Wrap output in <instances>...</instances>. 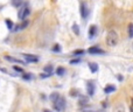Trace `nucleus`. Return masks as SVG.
<instances>
[{
	"label": "nucleus",
	"instance_id": "f257e3e1",
	"mask_svg": "<svg viewBox=\"0 0 133 112\" xmlns=\"http://www.w3.org/2000/svg\"><path fill=\"white\" fill-rule=\"evenodd\" d=\"M118 34L114 31H110L106 35V44L109 47H116L118 43Z\"/></svg>",
	"mask_w": 133,
	"mask_h": 112
},
{
	"label": "nucleus",
	"instance_id": "f03ea898",
	"mask_svg": "<svg viewBox=\"0 0 133 112\" xmlns=\"http://www.w3.org/2000/svg\"><path fill=\"white\" fill-rule=\"evenodd\" d=\"M54 109L57 112L63 111L64 109H65V99H64L63 97H59L57 98V101L54 103Z\"/></svg>",
	"mask_w": 133,
	"mask_h": 112
},
{
	"label": "nucleus",
	"instance_id": "7ed1b4c3",
	"mask_svg": "<svg viewBox=\"0 0 133 112\" xmlns=\"http://www.w3.org/2000/svg\"><path fill=\"white\" fill-rule=\"evenodd\" d=\"M29 8L27 7L26 5L25 6H22V7H20V10L18 11V18L19 19H21V20H23L25 18H27V15L29 14Z\"/></svg>",
	"mask_w": 133,
	"mask_h": 112
},
{
	"label": "nucleus",
	"instance_id": "20e7f679",
	"mask_svg": "<svg viewBox=\"0 0 133 112\" xmlns=\"http://www.w3.org/2000/svg\"><path fill=\"white\" fill-rule=\"evenodd\" d=\"M88 53L92 54V55H104V54H105V51H104L103 49H101L99 47L95 46V47H91V48L88 49Z\"/></svg>",
	"mask_w": 133,
	"mask_h": 112
},
{
	"label": "nucleus",
	"instance_id": "39448f33",
	"mask_svg": "<svg viewBox=\"0 0 133 112\" xmlns=\"http://www.w3.org/2000/svg\"><path fill=\"white\" fill-rule=\"evenodd\" d=\"M23 56H25L26 62H29V63H36V62H39V57H37V56H35V55L26 54V55H23Z\"/></svg>",
	"mask_w": 133,
	"mask_h": 112
},
{
	"label": "nucleus",
	"instance_id": "423d86ee",
	"mask_svg": "<svg viewBox=\"0 0 133 112\" xmlns=\"http://www.w3.org/2000/svg\"><path fill=\"white\" fill-rule=\"evenodd\" d=\"M81 15H82L83 19H86L88 15H89V10H88V7H86L84 2L81 4Z\"/></svg>",
	"mask_w": 133,
	"mask_h": 112
},
{
	"label": "nucleus",
	"instance_id": "0eeeda50",
	"mask_svg": "<svg viewBox=\"0 0 133 112\" xmlns=\"http://www.w3.org/2000/svg\"><path fill=\"white\" fill-rule=\"evenodd\" d=\"M86 90H88V95L89 96H93V93H95V84L92 82H88L86 83Z\"/></svg>",
	"mask_w": 133,
	"mask_h": 112
},
{
	"label": "nucleus",
	"instance_id": "6e6552de",
	"mask_svg": "<svg viewBox=\"0 0 133 112\" xmlns=\"http://www.w3.org/2000/svg\"><path fill=\"white\" fill-rule=\"evenodd\" d=\"M5 60L6 61H10V62H14V63H19V64H25V62L23 61H21V60H18V59H14V57H11V56H8V55H6L5 56Z\"/></svg>",
	"mask_w": 133,
	"mask_h": 112
},
{
	"label": "nucleus",
	"instance_id": "1a4fd4ad",
	"mask_svg": "<svg viewBox=\"0 0 133 112\" xmlns=\"http://www.w3.org/2000/svg\"><path fill=\"white\" fill-rule=\"evenodd\" d=\"M96 33H97V27L95 26V25H92V26L90 27V29H89V37L92 39V37L96 35Z\"/></svg>",
	"mask_w": 133,
	"mask_h": 112
},
{
	"label": "nucleus",
	"instance_id": "9d476101",
	"mask_svg": "<svg viewBox=\"0 0 133 112\" xmlns=\"http://www.w3.org/2000/svg\"><path fill=\"white\" fill-rule=\"evenodd\" d=\"M113 91H116V86L112 85V84H107V85L105 86V89H104V92H105V93H111Z\"/></svg>",
	"mask_w": 133,
	"mask_h": 112
},
{
	"label": "nucleus",
	"instance_id": "9b49d317",
	"mask_svg": "<svg viewBox=\"0 0 133 112\" xmlns=\"http://www.w3.org/2000/svg\"><path fill=\"white\" fill-rule=\"evenodd\" d=\"M89 68H90L91 72H97V71H98V64L97 63H89Z\"/></svg>",
	"mask_w": 133,
	"mask_h": 112
},
{
	"label": "nucleus",
	"instance_id": "f8f14e48",
	"mask_svg": "<svg viewBox=\"0 0 133 112\" xmlns=\"http://www.w3.org/2000/svg\"><path fill=\"white\" fill-rule=\"evenodd\" d=\"M53 71H54L53 65H47V67H44V72H46V74L53 75Z\"/></svg>",
	"mask_w": 133,
	"mask_h": 112
},
{
	"label": "nucleus",
	"instance_id": "ddd939ff",
	"mask_svg": "<svg viewBox=\"0 0 133 112\" xmlns=\"http://www.w3.org/2000/svg\"><path fill=\"white\" fill-rule=\"evenodd\" d=\"M88 104V97L81 96L80 97V105H86Z\"/></svg>",
	"mask_w": 133,
	"mask_h": 112
},
{
	"label": "nucleus",
	"instance_id": "4468645a",
	"mask_svg": "<svg viewBox=\"0 0 133 112\" xmlns=\"http://www.w3.org/2000/svg\"><path fill=\"white\" fill-rule=\"evenodd\" d=\"M64 74H65V70H64V68H62V67H59V68L56 69V75H59V76H63Z\"/></svg>",
	"mask_w": 133,
	"mask_h": 112
},
{
	"label": "nucleus",
	"instance_id": "2eb2a0df",
	"mask_svg": "<svg viewBox=\"0 0 133 112\" xmlns=\"http://www.w3.org/2000/svg\"><path fill=\"white\" fill-rule=\"evenodd\" d=\"M72 31H74V33L76 35H80V27H78L77 23H74V25H72Z\"/></svg>",
	"mask_w": 133,
	"mask_h": 112
},
{
	"label": "nucleus",
	"instance_id": "dca6fc26",
	"mask_svg": "<svg viewBox=\"0 0 133 112\" xmlns=\"http://www.w3.org/2000/svg\"><path fill=\"white\" fill-rule=\"evenodd\" d=\"M113 112H125V106L124 105H118V106L114 107Z\"/></svg>",
	"mask_w": 133,
	"mask_h": 112
},
{
	"label": "nucleus",
	"instance_id": "f3484780",
	"mask_svg": "<svg viewBox=\"0 0 133 112\" xmlns=\"http://www.w3.org/2000/svg\"><path fill=\"white\" fill-rule=\"evenodd\" d=\"M5 23H6V26H7V28H8V29H13V26H14V25H13V22H12L10 19H6Z\"/></svg>",
	"mask_w": 133,
	"mask_h": 112
},
{
	"label": "nucleus",
	"instance_id": "a211bd4d",
	"mask_svg": "<svg viewBox=\"0 0 133 112\" xmlns=\"http://www.w3.org/2000/svg\"><path fill=\"white\" fill-rule=\"evenodd\" d=\"M59 93H56V92H54V93H51L50 95V101L53 102V103H55V102L57 101V98H59Z\"/></svg>",
	"mask_w": 133,
	"mask_h": 112
},
{
	"label": "nucleus",
	"instance_id": "6ab92c4d",
	"mask_svg": "<svg viewBox=\"0 0 133 112\" xmlns=\"http://www.w3.org/2000/svg\"><path fill=\"white\" fill-rule=\"evenodd\" d=\"M21 4H22V0H12V5L14 7H19V6H21Z\"/></svg>",
	"mask_w": 133,
	"mask_h": 112
},
{
	"label": "nucleus",
	"instance_id": "aec40b11",
	"mask_svg": "<svg viewBox=\"0 0 133 112\" xmlns=\"http://www.w3.org/2000/svg\"><path fill=\"white\" fill-rule=\"evenodd\" d=\"M84 50L83 49H77V50H75L74 51V55L75 56H81V55H84Z\"/></svg>",
	"mask_w": 133,
	"mask_h": 112
},
{
	"label": "nucleus",
	"instance_id": "412c9836",
	"mask_svg": "<svg viewBox=\"0 0 133 112\" xmlns=\"http://www.w3.org/2000/svg\"><path fill=\"white\" fill-rule=\"evenodd\" d=\"M128 36L133 37V23L128 25Z\"/></svg>",
	"mask_w": 133,
	"mask_h": 112
},
{
	"label": "nucleus",
	"instance_id": "4be33fe9",
	"mask_svg": "<svg viewBox=\"0 0 133 112\" xmlns=\"http://www.w3.org/2000/svg\"><path fill=\"white\" fill-rule=\"evenodd\" d=\"M51 50H53V51H55V53H60V51H61V46H60V44H55Z\"/></svg>",
	"mask_w": 133,
	"mask_h": 112
},
{
	"label": "nucleus",
	"instance_id": "5701e85b",
	"mask_svg": "<svg viewBox=\"0 0 133 112\" xmlns=\"http://www.w3.org/2000/svg\"><path fill=\"white\" fill-rule=\"evenodd\" d=\"M27 26H28V21H23L20 25V29H25V28H27Z\"/></svg>",
	"mask_w": 133,
	"mask_h": 112
},
{
	"label": "nucleus",
	"instance_id": "b1692460",
	"mask_svg": "<svg viewBox=\"0 0 133 112\" xmlns=\"http://www.w3.org/2000/svg\"><path fill=\"white\" fill-rule=\"evenodd\" d=\"M13 69L15 70L16 72H23V69H22V68H20V67H16V65H14V67H13Z\"/></svg>",
	"mask_w": 133,
	"mask_h": 112
},
{
	"label": "nucleus",
	"instance_id": "393cba45",
	"mask_svg": "<svg viewBox=\"0 0 133 112\" xmlns=\"http://www.w3.org/2000/svg\"><path fill=\"white\" fill-rule=\"evenodd\" d=\"M22 77H23V80L29 81V80H31V78H32V74H25V75H23V76H22Z\"/></svg>",
	"mask_w": 133,
	"mask_h": 112
},
{
	"label": "nucleus",
	"instance_id": "a878e982",
	"mask_svg": "<svg viewBox=\"0 0 133 112\" xmlns=\"http://www.w3.org/2000/svg\"><path fill=\"white\" fill-rule=\"evenodd\" d=\"M80 62H81L80 59H77V60H71V61H70V64H78Z\"/></svg>",
	"mask_w": 133,
	"mask_h": 112
},
{
	"label": "nucleus",
	"instance_id": "bb28decb",
	"mask_svg": "<svg viewBox=\"0 0 133 112\" xmlns=\"http://www.w3.org/2000/svg\"><path fill=\"white\" fill-rule=\"evenodd\" d=\"M49 76H51L50 74H41V78H46V77H49Z\"/></svg>",
	"mask_w": 133,
	"mask_h": 112
},
{
	"label": "nucleus",
	"instance_id": "cd10ccee",
	"mask_svg": "<svg viewBox=\"0 0 133 112\" xmlns=\"http://www.w3.org/2000/svg\"><path fill=\"white\" fill-rule=\"evenodd\" d=\"M118 80H119V81H123V76H120V75H118Z\"/></svg>",
	"mask_w": 133,
	"mask_h": 112
},
{
	"label": "nucleus",
	"instance_id": "c85d7f7f",
	"mask_svg": "<svg viewBox=\"0 0 133 112\" xmlns=\"http://www.w3.org/2000/svg\"><path fill=\"white\" fill-rule=\"evenodd\" d=\"M44 112H51V111H49V110H44Z\"/></svg>",
	"mask_w": 133,
	"mask_h": 112
},
{
	"label": "nucleus",
	"instance_id": "c756f323",
	"mask_svg": "<svg viewBox=\"0 0 133 112\" xmlns=\"http://www.w3.org/2000/svg\"><path fill=\"white\" fill-rule=\"evenodd\" d=\"M84 112H95V111H84Z\"/></svg>",
	"mask_w": 133,
	"mask_h": 112
},
{
	"label": "nucleus",
	"instance_id": "7c9ffc66",
	"mask_svg": "<svg viewBox=\"0 0 133 112\" xmlns=\"http://www.w3.org/2000/svg\"><path fill=\"white\" fill-rule=\"evenodd\" d=\"M131 112H133V107H132V109H131Z\"/></svg>",
	"mask_w": 133,
	"mask_h": 112
},
{
	"label": "nucleus",
	"instance_id": "2f4dec72",
	"mask_svg": "<svg viewBox=\"0 0 133 112\" xmlns=\"http://www.w3.org/2000/svg\"><path fill=\"white\" fill-rule=\"evenodd\" d=\"M132 106H133V99H132Z\"/></svg>",
	"mask_w": 133,
	"mask_h": 112
}]
</instances>
